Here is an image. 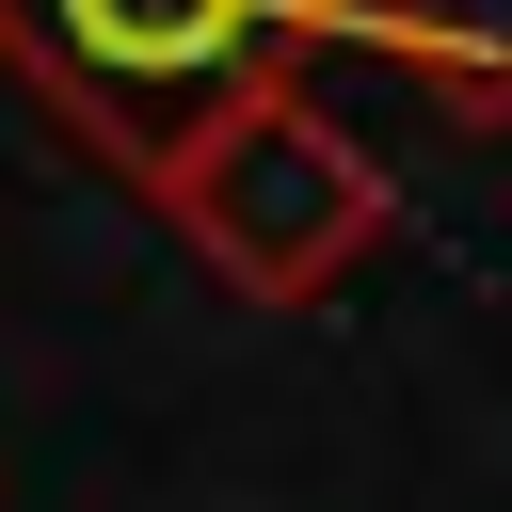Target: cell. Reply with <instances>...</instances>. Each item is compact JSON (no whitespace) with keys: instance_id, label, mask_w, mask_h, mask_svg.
<instances>
[{"instance_id":"1","label":"cell","mask_w":512,"mask_h":512,"mask_svg":"<svg viewBox=\"0 0 512 512\" xmlns=\"http://www.w3.org/2000/svg\"><path fill=\"white\" fill-rule=\"evenodd\" d=\"M384 0H0V64L64 112L80 160L176 192L256 96H288L320 48H368Z\"/></svg>"},{"instance_id":"2","label":"cell","mask_w":512,"mask_h":512,"mask_svg":"<svg viewBox=\"0 0 512 512\" xmlns=\"http://www.w3.org/2000/svg\"><path fill=\"white\" fill-rule=\"evenodd\" d=\"M160 208H176V224H192L240 288L304 304V288H336V272L384 240V160H368V144H352L304 80H288V96H256V112H240V128H224V144L160 192Z\"/></svg>"},{"instance_id":"3","label":"cell","mask_w":512,"mask_h":512,"mask_svg":"<svg viewBox=\"0 0 512 512\" xmlns=\"http://www.w3.org/2000/svg\"><path fill=\"white\" fill-rule=\"evenodd\" d=\"M400 80H432L464 128H512V0H384L368 32Z\"/></svg>"}]
</instances>
